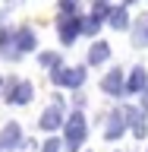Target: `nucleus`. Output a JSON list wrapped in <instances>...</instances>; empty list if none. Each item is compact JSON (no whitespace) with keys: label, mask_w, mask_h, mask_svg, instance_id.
I'll return each instance as SVG.
<instances>
[{"label":"nucleus","mask_w":148,"mask_h":152,"mask_svg":"<svg viewBox=\"0 0 148 152\" xmlns=\"http://www.w3.org/2000/svg\"><path fill=\"white\" fill-rule=\"evenodd\" d=\"M85 133H88V124H85L82 111H73L69 114V121H66V152H79V146H82Z\"/></svg>","instance_id":"1"},{"label":"nucleus","mask_w":148,"mask_h":152,"mask_svg":"<svg viewBox=\"0 0 148 152\" xmlns=\"http://www.w3.org/2000/svg\"><path fill=\"white\" fill-rule=\"evenodd\" d=\"M51 79H54V86H66V89H82V86H85V66H69V70H66V66H60V70L51 76Z\"/></svg>","instance_id":"2"},{"label":"nucleus","mask_w":148,"mask_h":152,"mask_svg":"<svg viewBox=\"0 0 148 152\" xmlns=\"http://www.w3.org/2000/svg\"><path fill=\"white\" fill-rule=\"evenodd\" d=\"M57 35L63 45H73L76 38L82 35V19L79 16H60L57 19Z\"/></svg>","instance_id":"3"},{"label":"nucleus","mask_w":148,"mask_h":152,"mask_svg":"<svg viewBox=\"0 0 148 152\" xmlns=\"http://www.w3.org/2000/svg\"><path fill=\"white\" fill-rule=\"evenodd\" d=\"M101 89L107 95H123L126 92V79H123V70H110V73L101 79Z\"/></svg>","instance_id":"4"},{"label":"nucleus","mask_w":148,"mask_h":152,"mask_svg":"<svg viewBox=\"0 0 148 152\" xmlns=\"http://www.w3.org/2000/svg\"><path fill=\"white\" fill-rule=\"evenodd\" d=\"M145 89H148V70H145V66H132L129 79H126V92H132V95H142Z\"/></svg>","instance_id":"5"},{"label":"nucleus","mask_w":148,"mask_h":152,"mask_svg":"<svg viewBox=\"0 0 148 152\" xmlns=\"http://www.w3.org/2000/svg\"><path fill=\"white\" fill-rule=\"evenodd\" d=\"M28 51H35V32L28 26H19L16 28V57L28 54Z\"/></svg>","instance_id":"6"},{"label":"nucleus","mask_w":148,"mask_h":152,"mask_svg":"<svg viewBox=\"0 0 148 152\" xmlns=\"http://www.w3.org/2000/svg\"><path fill=\"white\" fill-rule=\"evenodd\" d=\"M22 130H19V124H6V127H3V133H0V146H3V149H13L16 152V146H22Z\"/></svg>","instance_id":"7"},{"label":"nucleus","mask_w":148,"mask_h":152,"mask_svg":"<svg viewBox=\"0 0 148 152\" xmlns=\"http://www.w3.org/2000/svg\"><path fill=\"white\" fill-rule=\"evenodd\" d=\"M60 124H63V111H60V108H54V104H51L47 111H41V117H38V127H41V130H47V133L57 130Z\"/></svg>","instance_id":"8"},{"label":"nucleus","mask_w":148,"mask_h":152,"mask_svg":"<svg viewBox=\"0 0 148 152\" xmlns=\"http://www.w3.org/2000/svg\"><path fill=\"white\" fill-rule=\"evenodd\" d=\"M123 133H126V114H123V108H120V111L110 114V127L104 130V140H120Z\"/></svg>","instance_id":"9"},{"label":"nucleus","mask_w":148,"mask_h":152,"mask_svg":"<svg viewBox=\"0 0 148 152\" xmlns=\"http://www.w3.org/2000/svg\"><path fill=\"white\" fill-rule=\"evenodd\" d=\"M132 45H136V48H145L148 45V13L132 22Z\"/></svg>","instance_id":"10"},{"label":"nucleus","mask_w":148,"mask_h":152,"mask_svg":"<svg viewBox=\"0 0 148 152\" xmlns=\"http://www.w3.org/2000/svg\"><path fill=\"white\" fill-rule=\"evenodd\" d=\"M0 54L16 57V28H0Z\"/></svg>","instance_id":"11"},{"label":"nucleus","mask_w":148,"mask_h":152,"mask_svg":"<svg viewBox=\"0 0 148 152\" xmlns=\"http://www.w3.org/2000/svg\"><path fill=\"white\" fill-rule=\"evenodd\" d=\"M107 26L117 28V32L129 28V13H126V7H113V10H110V16H107Z\"/></svg>","instance_id":"12"},{"label":"nucleus","mask_w":148,"mask_h":152,"mask_svg":"<svg viewBox=\"0 0 148 152\" xmlns=\"http://www.w3.org/2000/svg\"><path fill=\"white\" fill-rule=\"evenodd\" d=\"M107 57H110V45H107V41H95L92 51H88V64L98 66V64H104Z\"/></svg>","instance_id":"13"},{"label":"nucleus","mask_w":148,"mask_h":152,"mask_svg":"<svg viewBox=\"0 0 148 152\" xmlns=\"http://www.w3.org/2000/svg\"><path fill=\"white\" fill-rule=\"evenodd\" d=\"M32 95H35L32 83L19 79V86H16V92H13V98H9V104H28V102H32Z\"/></svg>","instance_id":"14"},{"label":"nucleus","mask_w":148,"mask_h":152,"mask_svg":"<svg viewBox=\"0 0 148 152\" xmlns=\"http://www.w3.org/2000/svg\"><path fill=\"white\" fill-rule=\"evenodd\" d=\"M38 64L57 73V70H60V64H63V54H60V51H41V54H38Z\"/></svg>","instance_id":"15"},{"label":"nucleus","mask_w":148,"mask_h":152,"mask_svg":"<svg viewBox=\"0 0 148 152\" xmlns=\"http://www.w3.org/2000/svg\"><path fill=\"white\" fill-rule=\"evenodd\" d=\"M98 32H101V19L92 16V13L82 16V35H98Z\"/></svg>","instance_id":"16"},{"label":"nucleus","mask_w":148,"mask_h":152,"mask_svg":"<svg viewBox=\"0 0 148 152\" xmlns=\"http://www.w3.org/2000/svg\"><path fill=\"white\" fill-rule=\"evenodd\" d=\"M16 86H19L16 76H9L6 83H3V102H6V104H9V98H13V92H16Z\"/></svg>","instance_id":"17"},{"label":"nucleus","mask_w":148,"mask_h":152,"mask_svg":"<svg viewBox=\"0 0 148 152\" xmlns=\"http://www.w3.org/2000/svg\"><path fill=\"white\" fill-rule=\"evenodd\" d=\"M79 10V0H60V16H73Z\"/></svg>","instance_id":"18"},{"label":"nucleus","mask_w":148,"mask_h":152,"mask_svg":"<svg viewBox=\"0 0 148 152\" xmlns=\"http://www.w3.org/2000/svg\"><path fill=\"white\" fill-rule=\"evenodd\" d=\"M60 149H63V142L57 140V136H51V140H47L44 146H41V152H60Z\"/></svg>","instance_id":"19"},{"label":"nucleus","mask_w":148,"mask_h":152,"mask_svg":"<svg viewBox=\"0 0 148 152\" xmlns=\"http://www.w3.org/2000/svg\"><path fill=\"white\" fill-rule=\"evenodd\" d=\"M132 136H139V140H142V136H148V124L142 121L139 127H132Z\"/></svg>","instance_id":"20"},{"label":"nucleus","mask_w":148,"mask_h":152,"mask_svg":"<svg viewBox=\"0 0 148 152\" xmlns=\"http://www.w3.org/2000/svg\"><path fill=\"white\" fill-rule=\"evenodd\" d=\"M142 108H145V111H148V89H145V92H142Z\"/></svg>","instance_id":"21"},{"label":"nucleus","mask_w":148,"mask_h":152,"mask_svg":"<svg viewBox=\"0 0 148 152\" xmlns=\"http://www.w3.org/2000/svg\"><path fill=\"white\" fill-rule=\"evenodd\" d=\"M129 3H139V0H123V7H129Z\"/></svg>","instance_id":"22"},{"label":"nucleus","mask_w":148,"mask_h":152,"mask_svg":"<svg viewBox=\"0 0 148 152\" xmlns=\"http://www.w3.org/2000/svg\"><path fill=\"white\" fill-rule=\"evenodd\" d=\"M13 3H22V0H6V7H13Z\"/></svg>","instance_id":"23"},{"label":"nucleus","mask_w":148,"mask_h":152,"mask_svg":"<svg viewBox=\"0 0 148 152\" xmlns=\"http://www.w3.org/2000/svg\"><path fill=\"white\" fill-rule=\"evenodd\" d=\"M0 92H3V76H0Z\"/></svg>","instance_id":"24"},{"label":"nucleus","mask_w":148,"mask_h":152,"mask_svg":"<svg viewBox=\"0 0 148 152\" xmlns=\"http://www.w3.org/2000/svg\"><path fill=\"white\" fill-rule=\"evenodd\" d=\"M95 3H104V0H95Z\"/></svg>","instance_id":"25"},{"label":"nucleus","mask_w":148,"mask_h":152,"mask_svg":"<svg viewBox=\"0 0 148 152\" xmlns=\"http://www.w3.org/2000/svg\"><path fill=\"white\" fill-rule=\"evenodd\" d=\"M0 149H3V146H0Z\"/></svg>","instance_id":"26"}]
</instances>
